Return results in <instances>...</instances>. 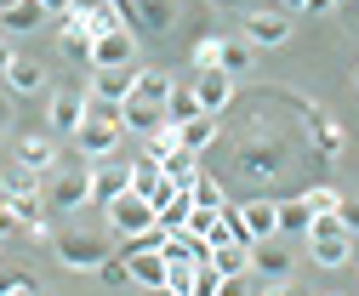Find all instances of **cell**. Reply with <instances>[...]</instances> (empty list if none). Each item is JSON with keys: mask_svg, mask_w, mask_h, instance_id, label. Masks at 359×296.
I'll list each match as a JSON object with an SVG mask.
<instances>
[{"mask_svg": "<svg viewBox=\"0 0 359 296\" xmlns=\"http://www.w3.org/2000/svg\"><path fill=\"white\" fill-rule=\"evenodd\" d=\"M308 257L320 262V268H342L348 257H353V234H348V223L337 217V211H320V217L308 223Z\"/></svg>", "mask_w": 359, "mask_h": 296, "instance_id": "6da1fadb", "label": "cell"}, {"mask_svg": "<svg viewBox=\"0 0 359 296\" xmlns=\"http://www.w3.org/2000/svg\"><path fill=\"white\" fill-rule=\"evenodd\" d=\"M291 245L285 234H268V239H251V285L257 290H291Z\"/></svg>", "mask_w": 359, "mask_h": 296, "instance_id": "7a4b0ae2", "label": "cell"}, {"mask_svg": "<svg viewBox=\"0 0 359 296\" xmlns=\"http://www.w3.org/2000/svg\"><path fill=\"white\" fill-rule=\"evenodd\" d=\"M103 223H109L114 239H143V234L154 228V205H149L137 188H126V194H114V199L103 205Z\"/></svg>", "mask_w": 359, "mask_h": 296, "instance_id": "3957f363", "label": "cell"}, {"mask_svg": "<svg viewBox=\"0 0 359 296\" xmlns=\"http://www.w3.org/2000/svg\"><path fill=\"white\" fill-rule=\"evenodd\" d=\"M52 251H57V262H63L69 274H97V262L109 257V234L69 228V234H57V239H52Z\"/></svg>", "mask_w": 359, "mask_h": 296, "instance_id": "277c9868", "label": "cell"}, {"mask_svg": "<svg viewBox=\"0 0 359 296\" xmlns=\"http://www.w3.org/2000/svg\"><path fill=\"white\" fill-rule=\"evenodd\" d=\"M120 137H126V125L120 120H103V114H86L80 125H74V154H86V160H109V154H120Z\"/></svg>", "mask_w": 359, "mask_h": 296, "instance_id": "5b68a950", "label": "cell"}, {"mask_svg": "<svg viewBox=\"0 0 359 296\" xmlns=\"http://www.w3.org/2000/svg\"><path fill=\"white\" fill-rule=\"evenodd\" d=\"M131 86H137V63H92V80H86V97L103 103H126Z\"/></svg>", "mask_w": 359, "mask_h": 296, "instance_id": "8992f818", "label": "cell"}, {"mask_svg": "<svg viewBox=\"0 0 359 296\" xmlns=\"http://www.w3.org/2000/svg\"><path fill=\"white\" fill-rule=\"evenodd\" d=\"M245 40L251 46H285L291 40V12L285 6H251L245 12Z\"/></svg>", "mask_w": 359, "mask_h": 296, "instance_id": "52a82bcc", "label": "cell"}, {"mask_svg": "<svg viewBox=\"0 0 359 296\" xmlns=\"http://www.w3.org/2000/svg\"><path fill=\"white\" fill-rule=\"evenodd\" d=\"M12 165H23V171H34V177H52V171H57V143H52V132L18 137V143H12Z\"/></svg>", "mask_w": 359, "mask_h": 296, "instance_id": "ba28073f", "label": "cell"}, {"mask_svg": "<svg viewBox=\"0 0 359 296\" xmlns=\"http://www.w3.org/2000/svg\"><path fill=\"white\" fill-rule=\"evenodd\" d=\"M46 205H52V211H80V205H92V171H52Z\"/></svg>", "mask_w": 359, "mask_h": 296, "instance_id": "9c48e42d", "label": "cell"}, {"mask_svg": "<svg viewBox=\"0 0 359 296\" xmlns=\"http://www.w3.org/2000/svg\"><path fill=\"white\" fill-rule=\"evenodd\" d=\"M194 97H200V108L205 114H222V108H229L234 103V74L229 69H194Z\"/></svg>", "mask_w": 359, "mask_h": 296, "instance_id": "30bf717a", "label": "cell"}, {"mask_svg": "<svg viewBox=\"0 0 359 296\" xmlns=\"http://www.w3.org/2000/svg\"><path fill=\"white\" fill-rule=\"evenodd\" d=\"M86 171H92V199L97 205H109L114 194H126L131 188V160H92V165H86Z\"/></svg>", "mask_w": 359, "mask_h": 296, "instance_id": "8fae6325", "label": "cell"}, {"mask_svg": "<svg viewBox=\"0 0 359 296\" xmlns=\"http://www.w3.org/2000/svg\"><path fill=\"white\" fill-rule=\"evenodd\" d=\"M229 211H234V223H240V239L251 245V239H268V234H280L274 228V199H229Z\"/></svg>", "mask_w": 359, "mask_h": 296, "instance_id": "7c38bea8", "label": "cell"}, {"mask_svg": "<svg viewBox=\"0 0 359 296\" xmlns=\"http://www.w3.org/2000/svg\"><path fill=\"white\" fill-rule=\"evenodd\" d=\"M126 23L137 29V34H171L177 0H131V6H126Z\"/></svg>", "mask_w": 359, "mask_h": 296, "instance_id": "4fadbf2b", "label": "cell"}, {"mask_svg": "<svg viewBox=\"0 0 359 296\" xmlns=\"http://www.w3.org/2000/svg\"><path fill=\"white\" fill-rule=\"evenodd\" d=\"M92 63H137V29L120 23V29L97 34L92 40Z\"/></svg>", "mask_w": 359, "mask_h": 296, "instance_id": "5bb4252c", "label": "cell"}, {"mask_svg": "<svg viewBox=\"0 0 359 296\" xmlns=\"http://www.w3.org/2000/svg\"><path fill=\"white\" fill-rule=\"evenodd\" d=\"M86 120V92H52V108H46V132L52 137H74V125Z\"/></svg>", "mask_w": 359, "mask_h": 296, "instance_id": "9a60e30c", "label": "cell"}, {"mask_svg": "<svg viewBox=\"0 0 359 296\" xmlns=\"http://www.w3.org/2000/svg\"><path fill=\"white\" fill-rule=\"evenodd\" d=\"M120 125H126L131 137H149L154 125H165V103H149V97H137V92H131V97L120 103Z\"/></svg>", "mask_w": 359, "mask_h": 296, "instance_id": "2e32d148", "label": "cell"}, {"mask_svg": "<svg viewBox=\"0 0 359 296\" xmlns=\"http://www.w3.org/2000/svg\"><path fill=\"white\" fill-rule=\"evenodd\" d=\"M0 80H6V92L34 97V92H46V63H34V57H12Z\"/></svg>", "mask_w": 359, "mask_h": 296, "instance_id": "e0dca14e", "label": "cell"}, {"mask_svg": "<svg viewBox=\"0 0 359 296\" xmlns=\"http://www.w3.org/2000/svg\"><path fill=\"white\" fill-rule=\"evenodd\" d=\"M217 69H229L234 80L251 74V69H257V46H251L245 34H229V40H222V52H217Z\"/></svg>", "mask_w": 359, "mask_h": 296, "instance_id": "ac0fdd59", "label": "cell"}, {"mask_svg": "<svg viewBox=\"0 0 359 296\" xmlns=\"http://www.w3.org/2000/svg\"><path fill=\"white\" fill-rule=\"evenodd\" d=\"M57 46L74 57V63H92V29H86L74 12H63V29H57Z\"/></svg>", "mask_w": 359, "mask_h": 296, "instance_id": "d6986e66", "label": "cell"}, {"mask_svg": "<svg viewBox=\"0 0 359 296\" xmlns=\"http://www.w3.org/2000/svg\"><path fill=\"white\" fill-rule=\"evenodd\" d=\"M177 137H183V148H194V154H205L211 143H217V114H194V120H183V125H177Z\"/></svg>", "mask_w": 359, "mask_h": 296, "instance_id": "ffe728a7", "label": "cell"}, {"mask_svg": "<svg viewBox=\"0 0 359 296\" xmlns=\"http://www.w3.org/2000/svg\"><path fill=\"white\" fill-rule=\"evenodd\" d=\"M40 23H46L40 0H18V6H6V12H0V29H6V34H34Z\"/></svg>", "mask_w": 359, "mask_h": 296, "instance_id": "44dd1931", "label": "cell"}, {"mask_svg": "<svg viewBox=\"0 0 359 296\" xmlns=\"http://www.w3.org/2000/svg\"><path fill=\"white\" fill-rule=\"evenodd\" d=\"M308 223H313V211L302 205V194L297 199H274V228L291 239V234H308Z\"/></svg>", "mask_w": 359, "mask_h": 296, "instance_id": "7402d4cb", "label": "cell"}, {"mask_svg": "<svg viewBox=\"0 0 359 296\" xmlns=\"http://www.w3.org/2000/svg\"><path fill=\"white\" fill-rule=\"evenodd\" d=\"M160 165H165V177H171L177 188H189V183L200 177V154H194V148H171Z\"/></svg>", "mask_w": 359, "mask_h": 296, "instance_id": "603a6c76", "label": "cell"}, {"mask_svg": "<svg viewBox=\"0 0 359 296\" xmlns=\"http://www.w3.org/2000/svg\"><path fill=\"white\" fill-rule=\"evenodd\" d=\"M171 86H177V80H171L165 69H143V63H137V86H131L137 97H149V103H165V97H171Z\"/></svg>", "mask_w": 359, "mask_h": 296, "instance_id": "cb8c5ba5", "label": "cell"}, {"mask_svg": "<svg viewBox=\"0 0 359 296\" xmlns=\"http://www.w3.org/2000/svg\"><path fill=\"white\" fill-rule=\"evenodd\" d=\"M160 183H165V165H160L154 154H143V160H131V188H137L143 199H149V194H154Z\"/></svg>", "mask_w": 359, "mask_h": 296, "instance_id": "d4e9b609", "label": "cell"}, {"mask_svg": "<svg viewBox=\"0 0 359 296\" xmlns=\"http://www.w3.org/2000/svg\"><path fill=\"white\" fill-rule=\"evenodd\" d=\"M302 114H308V125H313V143H320V154L337 160V154H342V132H337V125H331L320 108H302Z\"/></svg>", "mask_w": 359, "mask_h": 296, "instance_id": "484cf974", "label": "cell"}, {"mask_svg": "<svg viewBox=\"0 0 359 296\" xmlns=\"http://www.w3.org/2000/svg\"><path fill=\"white\" fill-rule=\"evenodd\" d=\"M194 114H200L194 86H171V97H165V120H171V125H183V120H194Z\"/></svg>", "mask_w": 359, "mask_h": 296, "instance_id": "4316f807", "label": "cell"}, {"mask_svg": "<svg viewBox=\"0 0 359 296\" xmlns=\"http://www.w3.org/2000/svg\"><path fill=\"white\" fill-rule=\"evenodd\" d=\"M165 290H177V296L194 290V262L189 257H165Z\"/></svg>", "mask_w": 359, "mask_h": 296, "instance_id": "83f0119b", "label": "cell"}, {"mask_svg": "<svg viewBox=\"0 0 359 296\" xmlns=\"http://www.w3.org/2000/svg\"><path fill=\"white\" fill-rule=\"evenodd\" d=\"M29 290H40V274H29V268H0V296H29Z\"/></svg>", "mask_w": 359, "mask_h": 296, "instance_id": "f1b7e54d", "label": "cell"}, {"mask_svg": "<svg viewBox=\"0 0 359 296\" xmlns=\"http://www.w3.org/2000/svg\"><path fill=\"white\" fill-rule=\"evenodd\" d=\"M189 194H194V205H229V194H222V183L205 171V165H200V177L189 183Z\"/></svg>", "mask_w": 359, "mask_h": 296, "instance_id": "f546056e", "label": "cell"}, {"mask_svg": "<svg viewBox=\"0 0 359 296\" xmlns=\"http://www.w3.org/2000/svg\"><path fill=\"white\" fill-rule=\"evenodd\" d=\"M194 290H205V296H217V290H229V279H222V268L205 257V262H194Z\"/></svg>", "mask_w": 359, "mask_h": 296, "instance_id": "4dcf8cb0", "label": "cell"}, {"mask_svg": "<svg viewBox=\"0 0 359 296\" xmlns=\"http://www.w3.org/2000/svg\"><path fill=\"white\" fill-rule=\"evenodd\" d=\"M337 199H342V194H337L331 183H313V188H302V205L313 211V217H320V211H337Z\"/></svg>", "mask_w": 359, "mask_h": 296, "instance_id": "1f68e13d", "label": "cell"}, {"mask_svg": "<svg viewBox=\"0 0 359 296\" xmlns=\"http://www.w3.org/2000/svg\"><path fill=\"white\" fill-rule=\"evenodd\" d=\"M217 52H222V34H205V40H194V69H211V63H217Z\"/></svg>", "mask_w": 359, "mask_h": 296, "instance_id": "d6a6232c", "label": "cell"}, {"mask_svg": "<svg viewBox=\"0 0 359 296\" xmlns=\"http://www.w3.org/2000/svg\"><path fill=\"white\" fill-rule=\"evenodd\" d=\"M337 217H342V223H348V234L359 239V194H342V199H337Z\"/></svg>", "mask_w": 359, "mask_h": 296, "instance_id": "836d02e7", "label": "cell"}, {"mask_svg": "<svg viewBox=\"0 0 359 296\" xmlns=\"http://www.w3.org/2000/svg\"><path fill=\"white\" fill-rule=\"evenodd\" d=\"M337 0H302V17H320V12H331Z\"/></svg>", "mask_w": 359, "mask_h": 296, "instance_id": "e575fe53", "label": "cell"}, {"mask_svg": "<svg viewBox=\"0 0 359 296\" xmlns=\"http://www.w3.org/2000/svg\"><path fill=\"white\" fill-rule=\"evenodd\" d=\"M69 6H74V0H40V12H46V17H63Z\"/></svg>", "mask_w": 359, "mask_h": 296, "instance_id": "d590c367", "label": "cell"}, {"mask_svg": "<svg viewBox=\"0 0 359 296\" xmlns=\"http://www.w3.org/2000/svg\"><path fill=\"white\" fill-rule=\"evenodd\" d=\"M18 52H12V34H0V74H6V63H12Z\"/></svg>", "mask_w": 359, "mask_h": 296, "instance_id": "8d00e7d4", "label": "cell"}, {"mask_svg": "<svg viewBox=\"0 0 359 296\" xmlns=\"http://www.w3.org/2000/svg\"><path fill=\"white\" fill-rule=\"evenodd\" d=\"M280 6H285V12H291V17H297V12H302V0H280Z\"/></svg>", "mask_w": 359, "mask_h": 296, "instance_id": "74e56055", "label": "cell"}, {"mask_svg": "<svg viewBox=\"0 0 359 296\" xmlns=\"http://www.w3.org/2000/svg\"><path fill=\"white\" fill-rule=\"evenodd\" d=\"M6 6H18V0H0V12H6Z\"/></svg>", "mask_w": 359, "mask_h": 296, "instance_id": "f35d334b", "label": "cell"}, {"mask_svg": "<svg viewBox=\"0 0 359 296\" xmlns=\"http://www.w3.org/2000/svg\"><path fill=\"white\" fill-rule=\"evenodd\" d=\"M0 137H6V120H0Z\"/></svg>", "mask_w": 359, "mask_h": 296, "instance_id": "ab89813d", "label": "cell"}, {"mask_svg": "<svg viewBox=\"0 0 359 296\" xmlns=\"http://www.w3.org/2000/svg\"><path fill=\"white\" fill-rule=\"evenodd\" d=\"M337 6H353V0H337Z\"/></svg>", "mask_w": 359, "mask_h": 296, "instance_id": "60d3db41", "label": "cell"}, {"mask_svg": "<svg viewBox=\"0 0 359 296\" xmlns=\"http://www.w3.org/2000/svg\"><path fill=\"white\" fill-rule=\"evenodd\" d=\"M353 80H359V69H353Z\"/></svg>", "mask_w": 359, "mask_h": 296, "instance_id": "b9f144b4", "label": "cell"}]
</instances>
